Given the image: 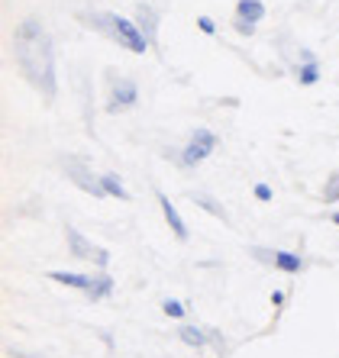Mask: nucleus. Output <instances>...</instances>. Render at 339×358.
<instances>
[{
	"mask_svg": "<svg viewBox=\"0 0 339 358\" xmlns=\"http://www.w3.org/2000/svg\"><path fill=\"white\" fill-rule=\"evenodd\" d=\"M333 223H336V226H339V210H336V213H333Z\"/></svg>",
	"mask_w": 339,
	"mask_h": 358,
	"instance_id": "5701e85b",
	"label": "nucleus"
},
{
	"mask_svg": "<svg viewBox=\"0 0 339 358\" xmlns=\"http://www.w3.org/2000/svg\"><path fill=\"white\" fill-rule=\"evenodd\" d=\"M46 278L55 284H65V287H75V291H88L94 275H81V271H49Z\"/></svg>",
	"mask_w": 339,
	"mask_h": 358,
	"instance_id": "f8f14e48",
	"label": "nucleus"
},
{
	"mask_svg": "<svg viewBox=\"0 0 339 358\" xmlns=\"http://www.w3.org/2000/svg\"><path fill=\"white\" fill-rule=\"evenodd\" d=\"M336 200H339V194H336Z\"/></svg>",
	"mask_w": 339,
	"mask_h": 358,
	"instance_id": "b1692460",
	"label": "nucleus"
},
{
	"mask_svg": "<svg viewBox=\"0 0 339 358\" xmlns=\"http://www.w3.org/2000/svg\"><path fill=\"white\" fill-rule=\"evenodd\" d=\"M240 23H249V26H258L265 20V3L262 0H236V17Z\"/></svg>",
	"mask_w": 339,
	"mask_h": 358,
	"instance_id": "1a4fd4ad",
	"label": "nucleus"
},
{
	"mask_svg": "<svg viewBox=\"0 0 339 358\" xmlns=\"http://www.w3.org/2000/svg\"><path fill=\"white\" fill-rule=\"evenodd\" d=\"M233 26H236V33H240V36H252V33H256V26L240 23V20H233Z\"/></svg>",
	"mask_w": 339,
	"mask_h": 358,
	"instance_id": "412c9836",
	"label": "nucleus"
},
{
	"mask_svg": "<svg viewBox=\"0 0 339 358\" xmlns=\"http://www.w3.org/2000/svg\"><path fill=\"white\" fill-rule=\"evenodd\" d=\"M58 165H62V171L68 175V181L75 184V187H81L84 194H91V197H107V194H104V184H100V175H94L88 162H81L78 155H62Z\"/></svg>",
	"mask_w": 339,
	"mask_h": 358,
	"instance_id": "7ed1b4c3",
	"label": "nucleus"
},
{
	"mask_svg": "<svg viewBox=\"0 0 339 358\" xmlns=\"http://www.w3.org/2000/svg\"><path fill=\"white\" fill-rule=\"evenodd\" d=\"M178 336H181V342L191 345V349H204V345L210 342V333H204V329H198V326H188V323L178 329Z\"/></svg>",
	"mask_w": 339,
	"mask_h": 358,
	"instance_id": "2eb2a0df",
	"label": "nucleus"
},
{
	"mask_svg": "<svg viewBox=\"0 0 339 358\" xmlns=\"http://www.w3.org/2000/svg\"><path fill=\"white\" fill-rule=\"evenodd\" d=\"M198 29H200L204 36H214V33H216V23H214L210 17H204V13H200V17H198Z\"/></svg>",
	"mask_w": 339,
	"mask_h": 358,
	"instance_id": "aec40b11",
	"label": "nucleus"
},
{
	"mask_svg": "<svg viewBox=\"0 0 339 358\" xmlns=\"http://www.w3.org/2000/svg\"><path fill=\"white\" fill-rule=\"evenodd\" d=\"M100 184H104V194H107V197H113V200H130V191H126L123 178L116 175V171H104V175H100Z\"/></svg>",
	"mask_w": 339,
	"mask_h": 358,
	"instance_id": "ddd939ff",
	"label": "nucleus"
},
{
	"mask_svg": "<svg viewBox=\"0 0 339 358\" xmlns=\"http://www.w3.org/2000/svg\"><path fill=\"white\" fill-rule=\"evenodd\" d=\"M65 239H68V252H71L75 259H88V262H94L97 268H107L110 252L100 249V245H94L91 239H84L75 226H65Z\"/></svg>",
	"mask_w": 339,
	"mask_h": 358,
	"instance_id": "423d86ee",
	"label": "nucleus"
},
{
	"mask_svg": "<svg viewBox=\"0 0 339 358\" xmlns=\"http://www.w3.org/2000/svg\"><path fill=\"white\" fill-rule=\"evenodd\" d=\"M304 265H307V259L300 252H284V249L275 252V268L284 271V275H298V271H304Z\"/></svg>",
	"mask_w": 339,
	"mask_h": 358,
	"instance_id": "9b49d317",
	"label": "nucleus"
},
{
	"mask_svg": "<svg viewBox=\"0 0 339 358\" xmlns=\"http://www.w3.org/2000/svg\"><path fill=\"white\" fill-rule=\"evenodd\" d=\"M132 20H136V26L146 33V39H149V42L158 36V13H155V7H152V3H136Z\"/></svg>",
	"mask_w": 339,
	"mask_h": 358,
	"instance_id": "6e6552de",
	"label": "nucleus"
},
{
	"mask_svg": "<svg viewBox=\"0 0 339 358\" xmlns=\"http://www.w3.org/2000/svg\"><path fill=\"white\" fill-rule=\"evenodd\" d=\"M214 149H216V133H210V129H194V133H191V142L178 152V155L172 152V159L184 168H198L200 162H207L210 155H214Z\"/></svg>",
	"mask_w": 339,
	"mask_h": 358,
	"instance_id": "20e7f679",
	"label": "nucleus"
},
{
	"mask_svg": "<svg viewBox=\"0 0 339 358\" xmlns=\"http://www.w3.org/2000/svg\"><path fill=\"white\" fill-rule=\"evenodd\" d=\"M13 59H17L20 75L33 84L46 100H55V45L52 36L42 29L39 20H23L13 33Z\"/></svg>",
	"mask_w": 339,
	"mask_h": 358,
	"instance_id": "f257e3e1",
	"label": "nucleus"
},
{
	"mask_svg": "<svg viewBox=\"0 0 339 358\" xmlns=\"http://www.w3.org/2000/svg\"><path fill=\"white\" fill-rule=\"evenodd\" d=\"M272 303H275V307H282V303H284V294L275 291V294H272Z\"/></svg>",
	"mask_w": 339,
	"mask_h": 358,
	"instance_id": "4be33fe9",
	"label": "nucleus"
},
{
	"mask_svg": "<svg viewBox=\"0 0 339 358\" xmlns=\"http://www.w3.org/2000/svg\"><path fill=\"white\" fill-rule=\"evenodd\" d=\"M110 78V97H107V113H126L139 103V87L130 78H120L116 71H107Z\"/></svg>",
	"mask_w": 339,
	"mask_h": 358,
	"instance_id": "39448f33",
	"label": "nucleus"
},
{
	"mask_svg": "<svg viewBox=\"0 0 339 358\" xmlns=\"http://www.w3.org/2000/svg\"><path fill=\"white\" fill-rule=\"evenodd\" d=\"M162 310H165V317H172V320H184V313H188V307H184L178 297H165L162 300Z\"/></svg>",
	"mask_w": 339,
	"mask_h": 358,
	"instance_id": "f3484780",
	"label": "nucleus"
},
{
	"mask_svg": "<svg viewBox=\"0 0 339 358\" xmlns=\"http://www.w3.org/2000/svg\"><path fill=\"white\" fill-rule=\"evenodd\" d=\"M252 259H258V262H265V265H275V252L278 249H258V245H252Z\"/></svg>",
	"mask_w": 339,
	"mask_h": 358,
	"instance_id": "a211bd4d",
	"label": "nucleus"
},
{
	"mask_svg": "<svg viewBox=\"0 0 339 358\" xmlns=\"http://www.w3.org/2000/svg\"><path fill=\"white\" fill-rule=\"evenodd\" d=\"M81 20L91 26L94 33L113 39L116 45L130 49L132 55H142V52L149 49V39H146V33H142L139 26H136V20H130V17L110 13V10H88V13H81Z\"/></svg>",
	"mask_w": 339,
	"mask_h": 358,
	"instance_id": "f03ea898",
	"label": "nucleus"
},
{
	"mask_svg": "<svg viewBox=\"0 0 339 358\" xmlns=\"http://www.w3.org/2000/svg\"><path fill=\"white\" fill-rule=\"evenodd\" d=\"M191 200H194V203H198L200 210H207L210 217H216L220 223H230V213H226L223 203H220V200H216L214 194H207V191H191Z\"/></svg>",
	"mask_w": 339,
	"mask_h": 358,
	"instance_id": "9d476101",
	"label": "nucleus"
},
{
	"mask_svg": "<svg viewBox=\"0 0 339 358\" xmlns=\"http://www.w3.org/2000/svg\"><path fill=\"white\" fill-rule=\"evenodd\" d=\"M252 194H256V200H262V203H268V200L275 197V191H272V184H265V181H258L256 187H252Z\"/></svg>",
	"mask_w": 339,
	"mask_h": 358,
	"instance_id": "6ab92c4d",
	"label": "nucleus"
},
{
	"mask_svg": "<svg viewBox=\"0 0 339 358\" xmlns=\"http://www.w3.org/2000/svg\"><path fill=\"white\" fill-rule=\"evenodd\" d=\"M158 207H162V217H165V223L172 226V233H174V239H188V226H184V220H181V213H178V207L172 203V197L168 194H162L158 191Z\"/></svg>",
	"mask_w": 339,
	"mask_h": 358,
	"instance_id": "0eeeda50",
	"label": "nucleus"
},
{
	"mask_svg": "<svg viewBox=\"0 0 339 358\" xmlns=\"http://www.w3.org/2000/svg\"><path fill=\"white\" fill-rule=\"evenodd\" d=\"M317 81H320V65H317V62H304V65L298 68V84L300 87H314Z\"/></svg>",
	"mask_w": 339,
	"mask_h": 358,
	"instance_id": "dca6fc26",
	"label": "nucleus"
},
{
	"mask_svg": "<svg viewBox=\"0 0 339 358\" xmlns=\"http://www.w3.org/2000/svg\"><path fill=\"white\" fill-rule=\"evenodd\" d=\"M88 300H104V297H110L113 294V278L107 275V271H100V275H94L91 278V287H88Z\"/></svg>",
	"mask_w": 339,
	"mask_h": 358,
	"instance_id": "4468645a",
	"label": "nucleus"
}]
</instances>
